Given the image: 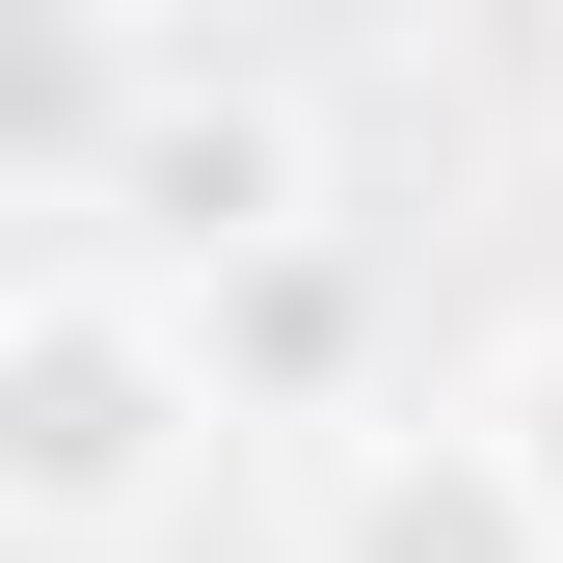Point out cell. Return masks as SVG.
I'll list each match as a JSON object with an SVG mask.
<instances>
[{
	"instance_id": "1",
	"label": "cell",
	"mask_w": 563,
	"mask_h": 563,
	"mask_svg": "<svg viewBox=\"0 0 563 563\" xmlns=\"http://www.w3.org/2000/svg\"><path fill=\"white\" fill-rule=\"evenodd\" d=\"M188 456H216L188 322L134 296V268H27V296H0V563H108V537H162Z\"/></svg>"
},
{
	"instance_id": "3",
	"label": "cell",
	"mask_w": 563,
	"mask_h": 563,
	"mask_svg": "<svg viewBox=\"0 0 563 563\" xmlns=\"http://www.w3.org/2000/svg\"><path fill=\"white\" fill-rule=\"evenodd\" d=\"M162 296V268H134ZM188 376H216V430H376V268L349 242H242V268H188Z\"/></svg>"
},
{
	"instance_id": "4",
	"label": "cell",
	"mask_w": 563,
	"mask_h": 563,
	"mask_svg": "<svg viewBox=\"0 0 563 563\" xmlns=\"http://www.w3.org/2000/svg\"><path fill=\"white\" fill-rule=\"evenodd\" d=\"M296 563H563V537H537V483L483 456V402H456V430H430V402H376V430L322 456Z\"/></svg>"
},
{
	"instance_id": "5",
	"label": "cell",
	"mask_w": 563,
	"mask_h": 563,
	"mask_svg": "<svg viewBox=\"0 0 563 563\" xmlns=\"http://www.w3.org/2000/svg\"><path fill=\"white\" fill-rule=\"evenodd\" d=\"M134 81H162V27L0 0V188H27V216H108V162H134Z\"/></svg>"
},
{
	"instance_id": "2",
	"label": "cell",
	"mask_w": 563,
	"mask_h": 563,
	"mask_svg": "<svg viewBox=\"0 0 563 563\" xmlns=\"http://www.w3.org/2000/svg\"><path fill=\"white\" fill-rule=\"evenodd\" d=\"M108 216L162 242V296H188V268H242V242H322V134H296V54H188V27H162Z\"/></svg>"
},
{
	"instance_id": "7",
	"label": "cell",
	"mask_w": 563,
	"mask_h": 563,
	"mask_svg": "<svg viewBox=\"0 0 563 563\" xmlns=\"http://www.w3.org/2000/svg\"><path fill=\"white\" fill-rule=\"evenodd\" d=\"M537 108H563V54H537Z\"/></svg>"
},
{
	"instance_id": "6",
	"label": "cell",
	"mask_w": 563,
	"mask_h": 563,
	"mask_svg": "<svg viewBox=\"0 0 563 563\" xmlns=\"http://www.w3.org/2000/svg\"><path fill=\"white\" fill-rule=\"evenodd\" d=\"M483 456H510V483H537V537H563V296L510 322V376H483Z\"/></svg>"
}]
</instances>
